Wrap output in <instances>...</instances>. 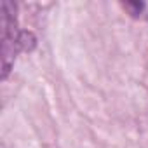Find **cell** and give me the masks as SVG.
<instances>
[{
	"instance_id": "obj_1",
	"label": "cell",
	"mask_w": 148,
	"mask_h": 148,
	"mask_svg": "<svg viewBox=\"0 0 148 148\" xmlns=\"http://www.w3.org/2000/svg\"><path fill=\"white\" fill-rule=\"evenodd\" d=\"M35 44V38L28 32H19L16 25V5L2 2V79H7L11 66L19 51H26Z\"/></svg>"
}]
</instances>
